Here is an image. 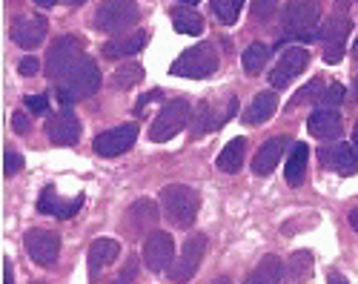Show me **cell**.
<instances>
[{"mask_svg":"<svg viewBox=\"0 0 358 284\" xmlns=\"http://www.w3.org/2000/svg\"><path fill=\"white\" fill-rule=\"evenodd\" d=\"M307 158H310L307 144H292V152H289L287 166H284V178H287L289 187H301V184H304V176H307Z\"/></svg>","mask_w":358,"mask_h":284,"instance_id":"cell-24","label":"cell"},{"mask_svg":"<svg viewBox=\"0 0 358 284\" xmlns=\"http://www.w3.org/2000/svg\"><path fill=\"white\" fill-rule=\"evenodd\" d=\"M244 155H247V141L244 138H232L218 155V166L224 169V173H238L241 164H244Z\"/></svg>","mask_w":358,"mask_h":284,"instance_id":"cell-28","label":"cell"},{"mask_svg":"<svg viewBox=\"0 0 358 284\" xmlns=\"http://www.w3.org/2000/svg\"><path fill=\"white\" fill-rule=\"evenodd\" d=\"M20 166H23V158H20L17 152L9 150V152L3 155V173H6V176H17V173H20Z\"/></svg>","mask_w":358,"mask_h":284,"instance_id":"cell-36","label":"cell"},{"mask_svg":"<svg viewBox=\"0 0 358 284\" xmlns=\"http://www.w3.org/2000/svg\"><path fill=\"white\" fill-rule=\"evenodd\" d=\"M146 46V32H132V35H124V38H115L103 46V58L109 61H117V58H132L141 49Z\"/></svg>","mask_w":358,"mask_h":284,"instance_id":"cell-21","label":"cell"},{"mask_svg":"<svg viewBox=\"0 0 358 284\" xmlns=\"http://www.w3.org/2000/svg\"><path fill=\"white\" fill-rule=\"evenodd\" d=\"M155 221H158V207L149 201V198H138V201L129 207L127 224H129V233L132 236H141L143 230H152Z\"/></svg>","mask_w":358,"mask_h":284,"instance_id":"cell-20","label":"cell"},{"mask_svg":"<svg viewBox=\"0 0 358 284\" xmlns=\"http://www.w3.org/2000/svg\"><path fill=\"white\" fill-rule=\"evenodd\" d=\"M213 284H229V278H227V276H221V278H215Z\"/></svg>","mask_w":358,"mask_h":284,"instance_id":"cell-47","label":"cell"},{"mask_svg":"<svg viewBox=\"0 0 358 284\" xmlns=\"http://www.w3.org/2000/svg\"><path fill=\"white\" fill-rule=\"evenodd\" d=\"M135 273H138V255H129V259H127V267L117 273V278H115L112 284H132Z\"/></svg>","mask_w":358,"mask_h":284,"instance_id":"cell-35","label":"cell"},{"mask_svg":"<svg viewBox=\"0 0 358 284\" xmlns=\"http://www.w3.org/2000/svg\"><path fill=\"white\" fill-rule=\"evenodd\" d=\"M83 204V195L78 198H57L55 187H46L38 198V213L43 215H57V218H72Z\"/></svg>","mask_w":358,"mask_h":284,"instance_id":"cell-18","label":"cell"},{"mask_svg":"<svg viewBox=\"0 0 358 284\" xmlns=\"http://www.w3.org/2000/svg\"><path fill=\"white\" fill-rule=\"evenodd\" d=\"M275 106H278V98H275V92H261V95H258V98L250 104V109H247L244 121H247L250 127H258V124L270 121V118L275 115Z\"/></svg>","mask_w":358,"mask_h":284,"instance_id":"cell-26","label":"cell"},{"mask_svg":"<svg viewBox=\"0 0 358 284\" xmlns=\"http://www.w3.org/2000/svg\"><path fill=\"white\" fill-rule=\"evenodd\" d=\"M241 9H244V0H213V12H215L218 20L227 23V26H232V23L238 20Z\"/></svg>","mask_w":358,"mask_h":284,"instance_id":"cell-31","label":"cell"},{"mask_svg":"<svg viewBox=\"0 0 358 284\" xmlns=\"http://www.w3.org/2000/svg\"><path fill=\"white\" fill-rule=\"evenodd\" d=\"M23 244H26L29 259L41 267H52L57 262V253H61V239L52 230H29Z\"/></svg>","mask_w":358,"mask_h":284,"instance_id":"cell-10","label":"cell"},{"mask_svg":"<svg viewBox=\"0 0 358 284\" xmlns=\"http://www.w3.org/2000/svg\"><path fill=\"white\" fill-rule=\"evenodd\" d=\"M38 69H41L38 58H23V61L17 64V72H20V75H26V78H32V75H38Z\"/></svg>","mask_w":358,"mask_h":284,"instance_id":"cell-39","label":"cell"},{"mask_svg":"<svg viewBox=\"0 0 358 284\" xmlns=\"http://www.w3.org/2000/svg\"><path fill=\"white\" fill-rule=\"evenodd\" d=\"M310 276H313V253H307V250L292 253L284 264L287 284H304V281H310Z\"/></svg>","mask_w":358,"mask_h":284,"instance_id":"cell-23","label":"cell"},{"mask_svg":"<svg viewBox=\"0 0 358 284\" xmlns=\"http://www.w3.org/2000/svg\"><path fill=\"white\" fill-rule=\"evenodd\" d=\"M46 38V17L41 15H29V17H17L12 23V41L23 49H35L41 46Z\"/></svg>","mask_w":358,"mask_h":284,"instance_id":"cell-16","label":"cell"},{"mask_svg":"<svg viewBox=\"0 0 358 284\" xmlns=\"http://www.w3.org/2000/svg\"><path fill=\"white\" fill-rule=\"evenodd\" d=\"M192 118V109L184 98H175V101H166L158 112V118L152 121V129H149V138L155 141V144H164V141L175 138L181 132Z\"/></svg>","mask_w":358,"mask_h":284,"instance_id":"cell-6","label":"cell"},{"mask_svg":"<svg viewBox=\"0 0 358 284\" xmlns=\"http://www.w3.org/2000/svg\"><path fill=\"white\" fill-rule=\"evenodd\" d=\"M352 147L358 150V124H355V129H352Z\"/></svg>","mask_w":358,"mask_h":284,"instance_id":"cell-46","label":"cell"},{"mask_svg":"<svg viewBox=\"0 0 358 284\" xmlns=\"http://www.w3.org/2000/svg\"><path fill=\"white\" fill-rule=\"evenodd\" d=\"M35 3H38V6H43V9H49V6H55V3H57V0H35Z\"/></svg>","mask_w":358,"mask_h":284,"instance_id":"cell-45","label":"cell"},{"mask_svg":"<svg viewBox=\"0 0 358 284\" xmlns=\"http://www.w3.org/2000/svg\"><path fill=\"white\" fill-rule=\"evenodd\" d=\"M350 15L344 12V6H338V12L327 20V26H324V32H321V41L327 43V46H333V43H341L344 46V41H347V35H350Z\"/></svg>","mask_w":358,"mask_h":284,"instance_id":"cell-27","label":"cell"},{"mask_svg":"<svg viewBox=\"0 0 358 284\" xmlns=\"http://www.w3.org/2000/svg\"><path fill=\"white\" fill-rule=\"evenodd\" d=\"M203 253H206V236H203V233H192V236L184 241V250H181V255H178V262L172 264L169 278H172L175 284H187V281L198 273Z\"/></svg>","mask_w":358,"mask_h":284,"instance_id":"cell-7","label":"cell"},{"mask_svg":"<svg viewBox=\"0 0 358 284\" xmlns=\"http://www.w3.org/2000/svg\"><path fill=\"white\" fill-rule=\"evenodd\" d=\"M310 64V52L304 46H289L284 55H281V61L275 64V69L270 72V83L278 90H284L289 80H295L298 75L304 72V66Z\"/></svg>","mask_w":358,"mask_h":284,"instance_id":"cell-11","label":"cell"},{"mask_svg":"<svg viewBox=\"0 0 358 284\" xmlns=\"http://www.w3.org/2000/svg\"><path fill=\"white\" fill-rule=\"evenodd\" d=\"M352 92H355V98H358V75H355V87H352Z\"/></svg>","mask_w":358,"mask_h":284,"instance_id":"cell-50","label":"cell"},{"mask_svg":"<svg viewBox=\"0 0 358 284\" xmlns=\"http://www.w3.org/2000/svg\"><path fill=\"white\" fill-rule=\"evenodd\" d=\"M327 284H350V281H347V278H344L338 270H333L330 276H327Z\"/></svg>","mask_w":358,"mask_h":284,"instance_id":"cell-43","label":"cell"},{"mask_svg":"<svg viewBox=\"0 0 358 284\" xmlns=\"http://www.w3.org/2000/svg\"><path fill=\"white\" fill-rule=\"evenodd\" d=\"M318 155H321L324 169L330 166L338 176H355L358 173V150L344 144V141H333L330 147H321Z\"/></svg>","mask_w":358,"mask_h":284,"instance_id":"cell-14","label":"cell"},{"mask_svg":"<svg viewBox=\"0 0 358 284\" xmlns=\"http://www.w3.org/2000/svg\"><path fill=\"white\" fill-rule=\"evenodd\" d=\"M169 17H172L175 32H181V35H201V32H203V17H201L192 6H187V3L172 6Z\"/></svg>","mask_w":358,"mask_h":284,"instance_id":"cell-22","label":"cell"},{"mask_svg":"<svg viewBox=\"0 0 358 284\" xmlns=\"http://www.w3.org/2000/svg\"><path fill=\"white\" fill-rule=\"evenodd\" d=\"M121 259V244L115 239H95L89 244V273L98 278V273Z\"/></svg>","mask_w":358,"mask_h":284,"instance_id":"cell-19","label":"cell"},{"mask_svg":"<svg viewBox=\"0 0 358 284\" xmlns=\"http://www.w3.org/2000/svg\"><path fill=\"white\" fill-rule=\"evenodd\" d=\"M206 112H210V104H201V106H198V115H195L198 124H195V129H192L195 135H201L203 129H210V124H206Z\"/></svg>","mask_w":358,"mask_h":284,"instance_id":"cell-40","label":"cell"},{"mask_svg":"<svg viewBox=\"0 0 358 284\" xmlns=\"http://www.w3.org/2000/svg\"><path fill=\"white\" fill-rule=\"evenodd\" d=\"M350 227L358 233V207H352V210H350Z\"/></svg>","mask_w":358,"mask_h":284,"instance_id":"cell-44","label":"cell"},{"mask_svg":"<svg viewBox=\"0 0 358 284\" xmlns=\"http://www.w3.org/2000/svg\"><path fill=\"white\" fill-rule=\"evenodd\" d=\"M281 276H284V264L278 255H264L244 284H281Z\"/></svg>","mask_w":358,"mask_h":284,"instance_id":"cell-25","label":"cell"},{"mask_svg":"<svg viewBox=\"0 0 358 284\" xmlns=\"http://www.w3.org/2000/svg\"><path fill=\"white\" fill-rule=\"evenodd\" d=\"M341 58H344V46H341V43L324 46V61H327V64H338Z\"/></svg>","mask_w":358,"mask_h":284,"instance_id":"cell-38","label":"cell"},{"mask_svg":"<svg viewBox=\"0 0 358 284\" xmlns=\"http://www.w3.org/2000/svg\"><path fill=\"white\" fill-rule=\"evenodd\" d=\"M321 23V0H287L284 41H310Z\"/></svg>","mask_w":358,"mask_h":284,"instance_id":"cell-2","label":"cell"},{"mask_svg":"<svg viewBox=\"0 0 358 284\" xmlns=\"http://www.w3.org/2000/svg\"><path fill=\"white\" fill-rule=\"evenodd\" d=\"M287 147H289V138H287V135H275V138H270V141H264V144L258 147V152H255L252 173H255V176H270L273 169L281 164Z\"/></svg>","mask_w":358,"mask_h":284,"instance_id":"cell-15","label":"cell"},{"mask_svg":"<svg viewBox=\"0 0 358 284\" xmlns=\"http://www.w3.org/2000/svg\"><path fill=\"white\" fill-rule=\"evenodd\" d=\"M57 83V98H61V104H78V101H86L89 95H95L98 87H101V69L92 58H83L66 69L61 78L55 80Z\"/></svg>","mask_w":358,"mask_h":284,"instance_id":"cell-1","label":"cell"},{"mask_svg":"<svg viewBox=\"0 0 358 284\" xmlns=\"http://www.w3.org/2000/svg\"><path fill=\"white\" fill-rule=\"evenodd\" d=\"M80 132H83V127H80L78 115H75V112H69V109L55 112V115L46 121V135H49L52 144H57V147H75L80 141Z\"/></svg>","mask_w":358,"mask_h":284,"instance_id":"cell-12","label":"cell"},{"mask_svg":"<svg viewBox=\"0 0 358 284\" xmlns=\"http://www.w3.org/2000/svg\"><path fill=\"white\" fill-rule=\"evenodd\" d=\"M270 55H273V46H266V43H252V46H247L244 58H241V61H244V69H247L250 75H255L258 69L266 66Z\"/></svg>","mask_w":358,"mask_h":284,"instance_id":"cell-29","label":"cell"},{"mask_svg":"<svg viewBox=\"0 0 358 284\" xmlns=\"http://www.w3.org/2000/svg\"><path fill=\"white\" fill-rule=\"evenodd\" d=\"M12 127H15V132H29V118L23 115V112H15V115H12Z\"/></svg>","mask_w":358,"mask_h":284,"instance_id":"cell-41","label":"cell"},{"mask_svg":"<svg viewBox=\"0 0 358 284\" xmlns=\"http://www.w3.org/2000/svg\"><path fill=\"white\" fill-rule=\"evenodd\" d=\"M3 284H15V273H12V262H3Z\"/></svg>","mask_w":358,"mask_h":284,"instance_id":"cell-42","label":"cell"},{"mask_svg":"<svg viewBox=\"0 0 358 284\" xmlns=\"http://www.w3.org/2000/svg\"><path fill=\"white\" fill-rule=\"evenodd\" d=\"M135 138H138V127L135 124H121V127H115V129H106L95 138V152L103 155V158H115V155H121L127 152L132 144H135Z\"/></svg>","mask_w":358,"mask_h":284,"instance_id":"cell-13","label":"cell"},{"mask_svg":"<svg viewBox=\"0 0 358 284\" xmlns=\"http://www.w3.org/2000/svg\"><path fill=\"white\" fill-rule=\"evenodd\" d=\"M341 101H344V87L341 83H330V87L318 95V106H327V109H336Z\"/></svg>","mask_w":358,"mask_h":284,"instance_id":"cell-32","label":"cell"},{"mask_svg":"<svg viewBox=\"0 0 358 284\" xmlns=\"http://www.w3.org/2000/svg\"><path fill=\"white\" fill-rule=\"evenodd\" d=\"M26 106H29V112H46L49 109V101H46V95H29L26 98Z\"/></svg>","mask_w":358,"mask_h":284,"instance_id":"cell-37","label":"cell"},{"mask_svg":"<svg viewBox=\"0 0 358 284\" xmlns=\"http://www.w3.org/2000/svg\"><path fill=\"white\" fill-rule=\"evenodd\" d=\"M161 207L175 227H189L198 215L201 195H198V190H192L187 184H169L161 190Z\"/></svg>","mask_w":358,"mask_h":284,"instance_id":"cell-3","label":"cell"},{"mask_svg":"<svg viewBox=\"0 0 358 284\" xmlns=\"http://www.w3.org/2000/svg\"><path fill=\"white\" fill-rule=\"evenodd\" d=\"M307 129H310L313 138H324V141H338L341 132H344L341 115L336 109H327V106H318L307 118Z\"/></svg>","mask_w":358,"mask_h":284,"instance_id":"cell-17","label":"cell"},{"mask_svg":"<svg viewBox=\"0 0 358 284\" xmlns=\"http://www.w3.org/2000/svg\"><path fill=\"white\" fill-rule=\"evenodd\" d=\"M175 259V241L164 230H152L143 244V264L152 273H164Z\"/></svg>","mask_w":358,"mask_h":284,"instance_id":"cell-9","label":"cell"},{"mask_svg":"<svg viewBox=\"0 0 358 284\" xmlns=\"http://www.w3.org/2000/svg\"><path fill=\"white\" fill-rule=\"evenodd\" d=\"M83 58V52H80V41L72 38V35H64V38H57L49 49V58H46V75L49 80H57L66 69H72L78 61Z\"/></svg>","mask_w":358,"mask_h":284,"instance_id":"cell-8","label":"cell"},{"mask_svg":"<svg viewBox=\"0 0 358 284\" xmlns=\"http://www.w3.org/2000/svg\"><path fill=\"white\" fill-rule=\"evenodd\" d=\"M218 69V52L213 43H198L189 46L187 52H181L172 64V75L178 78H210Z\"/></svg>","mask_w":358,"mask_h":284,"instance_id":"cell-4","label":"cell"},{"mask_svg":"<svg viewBox=\"0 0 358 284\" xmlns=\"http://www.w3.org/2000/svg\"><path fill=\"white\" fill-rule=\"evenodd\" d=\"M141 78H143V66L127 64V66H121V69L112 75V87H115V90H132Z\"/></svg>","mask_w":358,"mask_h":284,"instance_id":"cell-30","label":"cell"},{"mask_svg":"<svg viewBox=\"0 0 358 284\" xmlns=\"http://www.w3.org/2000/svg\"><path fill=\"white\" fill-rule=\"evenodd\" d=\"M275 9H278V0H252V17H255V20L273 17Z\"/></svg>","mask_w":358,"mask_h":284,"instance_id":"cell-34","label":"cell"},{"mask_svg":"<svg viewBox=\"0 0 358 284\" xmlns=\"http://www.w3.org/2000/svg\"><path fill=\"white\" fill-rule=\"evenodd\" d=\"M181 3H187V6H192V3H198V0H181Z\"/></svg>","mask_w":358,"mask_h":284,"instance_id":"cell-51","label":"cell"},{"mask_svg":"<svg viewBox=\"0 0 358 284\" xmlns=\"http://www.w3.org/2000/svg\"><path fill=\"white\" fill-rule=\"evenodd\" d=\"M318 90H321V80H318V78H313V80L307 83V87H301V90H298V92L292 95V101H289V109H295V106H301L304 101H310V98H313Z\"/></svg>","mask_w":358,"mask_h":284,"instance_id":"cell-33","label":"cell"},{"mask_svg":"<svg viewBox=\"0 0 358 284\" xmlns=\"http://www.w3.org/2000/svg\"><path fill=\"white\" fill-rule=\"evenodd\" d=\"M352 55H355V58H358V38H355V46H352Z\"/></svg>","mask_w":358,"mask_h":284,"instance_id":"cell-49","label":"cell"},{"mask_svg":"<svg viewBox=\"0 0 358 284\" xmlns=\"http://www.w3.org/2000/svg\"><path fill=\"white\" fill-rule=\"evenodd\" d=\"M64 3H69V6H80L83 0H64Z\"/></svg>","mask_w":358,"mask_h":284,"instance_id":"cell-48","label":"cell"},{"mask_svg":"<svg viewBox=\"0 0 358 284\" xmlns=\"http://www.w3.org/2000/svg\"><path fill=\"white\" fill-rule=\"evenodd\" d=\"M132 23H138V3L135 0H103L95 12V29L103 35H121Z\"/></svg>","mask_w":358,"mask_h":284,"instance_id":"cell-5","label":"cell"}]
</instances>
